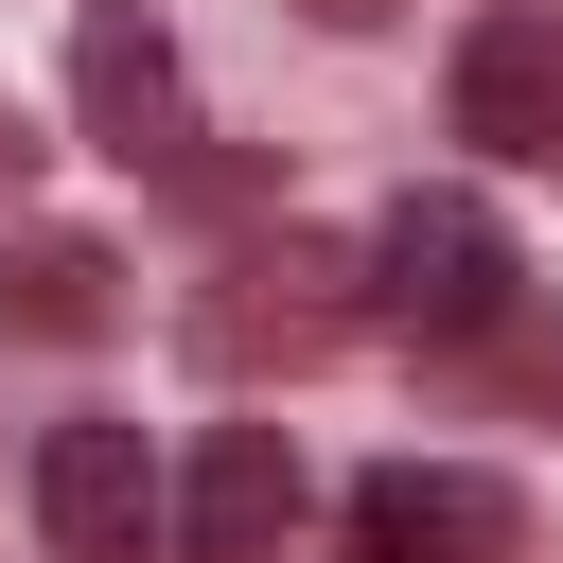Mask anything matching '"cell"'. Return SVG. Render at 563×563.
<instances>
[{"mask_svg":"<svg viewBox=\"0 0 563 563\" xmlns=\"http://www.w3.org/2000/svg\"><path fill=\"white\" fill-rule=\"evenodd\" d=\"M70 106H88V141L123 176H194V70H176V35L141 0H88L70 18Z\"/></svg>","mask_w":563,"mask_h":563,"instance_id":"3957f363","label":"cell"},{"mask_svg":"<svg viewBox=\"0 0 563 563\" xmlns=\"http://www.w3.org/2000/svg\"><path fill=\"white\" fill-rule=\"evenodd\" d=\"M0 317H18V334H106V317H123V264H106L88 229H18V246H0Z\"/></svg>","mask_w":563,"mask_h":563,"instance_id":"ba28073f","label":"cell"},{"mask_svg":"<svg viewBox=\"0 0 563 563\" xmlns=\"http://www.w3.org/2000/svg\"><path fill=\"white\" fill-rule=\"evenodd\" d=\"M158 510H176V475L141 457V422H53V440H35V528H53L70 563H141Z\"/></svg>","mask_w":563,"mask_h":563,"instance_id":"5b68a950","label":"cell"},{"mask_svg":"<svg viewBox=\"0 0 563 563\" xmlns=\"http://www.w3.org/2000/svg\"><path fill=\"white\" fill-rule=\"evenodd\" d=\"M352 282H369V264H334V246H299V229H282V246H229L211 299H194V369H229V387H246V369H317V352L352 334Z\"/></svg>","mask_w":563,"mask_h":563,"instance_id":"7a4b0ae2","label":"cell"},{"mask_svg":"<svg viewBox=\"0 0 563 563\" xmlns=\"http://www.w3.org/2000/svg\"><path fill=\"white\" fill-rule=\"evenodd\" d=\"M176 528H194V563H264L299 528V440L282 422H211L194 475H176Z\"/></svg>","mask_w":563,"mask_h":563,"instance_id":"52a82bcc","label":"cell"},{"mask_svg":"<svg viewBox=\"0 0 563 563\" xmlns=\"http://www.w3.org/2000/svg\"><path fill=\"white\" fill-rule=\"evenodd\" d=\"M510 229H493V194H405L387 229H369V317H405V334H440V352H475L493 317H510Z\"/></svg>","mask_w":563,"mask_h":563,"instance_id":"6da1fadb","label":"cell"},{"mask_svg":"<svg viewBox=\"0 0 563 563\" xmlns=\"http://www.w3.org/2000/svg\"><path fill=\"white\" fill-rule=\"evenodd\" d=\"M35 158H53V141H35V106H18V88H0V211H18V194H35Z\"/></svg>","mask_w":563,"mask_h":563,"instance_id":"9c48e42d","label":"cell"},{"mask_svg":"<svg viewBox=\"0 0 563 563\" xmlns=\"http://www.w3.org/2000/svg\"><path fill=\"white\" fill-rule=\"evenodd\" d=\"M457 141L475 158H563V18H475L457 35Z\"/></svg>","mask_w":563,"mask_h":563,"instance_id":"8992f818","label":"cell"},{"mask_svg":"<svg viewBox=\"0 0 563 563\" xmlns=\"http://www.w3.org/2000/svg\"><path fill=\"white\" fill-rule=\"evenodd\" d=\"M510 545H528V493L475 457H387L352 475V528H334V563H510Z\"/></svg>","mask_w":563,"mask_h":563,"instance_id":"277c9868","label":"cell"}]
</instances>
